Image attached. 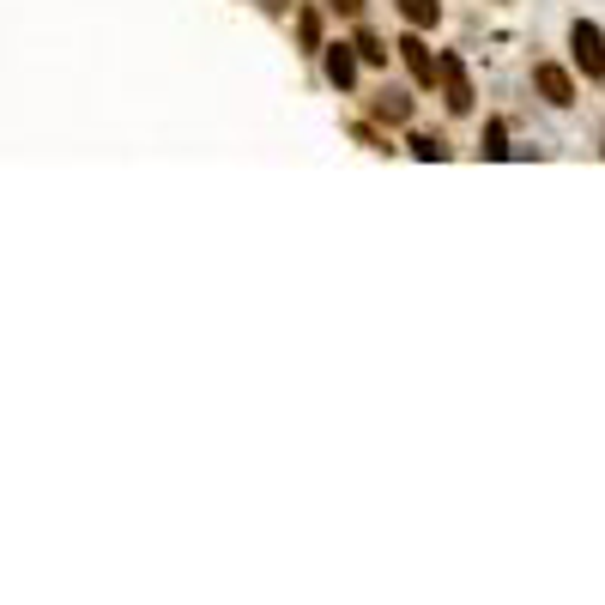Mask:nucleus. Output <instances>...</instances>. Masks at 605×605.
<instances>
[{"instance_id": "3", "label": "nucleus", "mask_w": 605, "mask_h": 605, "mask_svg": "<svg viewBox=\"0 0 605 605\" xmlns=\"http://www.w3.org/2000/svg\"><path fill=\"white\" fill-rule=\"evenodd\" d=\"M394 49H400V61L412 67V80H418V85H436V73H442V55H430V43H424L418 31H412V37H400Z\"/></svg>"}, {"instance_id": "11", "label": "nucleus", "mask_w": 605, "mask_h": 605, "mask_svg": "<svg viewBox=\"0 0 605 605\" xmlns=\"http://www.w3.org/2000/svg\"><path fill=\"white\" fill-rule=\"evenodd\" d=\"M357 55H364V61H376V67H382V61H388V49H382V37H369V31H357Z\"/></svg>"}, {"instance_id": "12", "label": "nucleus", "mask_w": 605, "mask_h": 605, "mask_svg": "<svg viewBox=\"0 0 605 605\" xmlns=\"http://www.w3.org/2000/svg\"><path fill=\"white\" fill-rule=\"evenodd\" d=\"M333 13H345V19H357V13H364V0H333Z\"/></svg>"}, {"instance_id": "1", "label": "nucleus", "mask_w": 605, "mask_h": 605, "mask_svg": "<svg viewBox=\"0 0 605 605\" xmlns=\"http://www.w3.org/2000/svg\"><path fill=\"white\" fill-rule=\"evenodd\" d=\"M569 49H576V67L588 80H605V31L593 19H576L569 25Z\"/></svg>"}, {"instance_id": "2", "label": "nucleus", "mask_w": 605, "mask_h": 605, "mask_svg": "<svg viewBox=\"0 0 605 605\" xmlns=\"http://www.w3.org/2000/svg\"><path fill=\"white\" fill-rule=\"evenodd\" d=\"M442 104H448V116H466L473 109V80H466V67H461V55H442Z\"/></svg>"}, {"instance_id": "4", "label": "nucleus", "mask_w": 605, "mask_h": 605, "mask_svg": "<svg viewBox=\"0 0 605 605\" xmlns=\"http://www.w3.org/2000/svg\"><path fill=\"white\" fill-rule=\"evenodd\" d=\"M533 85H539V97H545L551 109H569V104H576V80H569L564 67H551V61L533 67Z\"/></svg>"}, {"instance_id": "9", "label": "nucleus", "mask_w": 605, "mask_h": 605, "mask_svg": "<svg viewBox=\"0 0 605 605\" xmlns=\"http://www.w3.org/2000/svg\"><path fill=\"white\" fill-rule=\"evenodd\" d=\"M412 158H424V164H442V158H448V145L436 140V133H412Z\"/></svg>"}, {"instance_id": "8", "label": "nucleus", "mask_w": 605, "mask_h": 605, "mask_svg": "<svg viewBox=\"0 0 605 605\" xmlns=\"http://www.w3.org/2000/svg\"><path fill=\"white\" fill-rule=\"evenodd\" d=\"M297 43H302V49H328V43H321V13H316V7H302V13H297Z\"/></svg>"}, {"instance_id": "5", "label": "nucleus", "mask_w": 605, "mask_h": 605, "mask_svg": "<svg viewBox=\"0 0 605 605\" xmlns=\"http://www.w3.org/2000/svg\"><path fill=\"white\" fill-rule=\"evenodd\" d=\"M328 80L340 85V92H352V80H357V55L345 49V43H333V49H328Z\"/></svg>"}, {"instance_id": "7", "label": "nucleus", "mask_w": 605, "mask_h": 605, "mask_svg": "<svg viewBox=\"0 0 605 605\" xmlns=\"http://www.w3.org/2000/svg\"><path fill=\"white\" fill-rule=\"evenodd\" d=\"M369 109H376V116H382V121H406V116H412V97L388 85V92H376V104H369Z\"/></svg>"}, {"instance_id": "10", "label": "nucleus", "mask_w": 605, "mask_h": 605, "mask_svg": "<svg viewBox=\"0 0 605 605\" xmlns=\"http://www.w3.org/2000/svg\"><path fill=\"white\" fill-rule=\"evenodd\" d=\"M485 158H509V128H502V121H485Z\"/></svg>"}, {"instance_id": "6", "label": "nucleus", "mask_w": 605, "mask_h": 605, "mask_svg": "<svg viewBox=\"0 0 605 605\" xmlns=\"http://www.w3.org/2000/svg\"><path fill=\"white\" fill-rule=\"evenodd\" d=\"M400 7V19H406L412 31H430L436 19H442V0H394Z\"/></svg>"}]
</instances>
